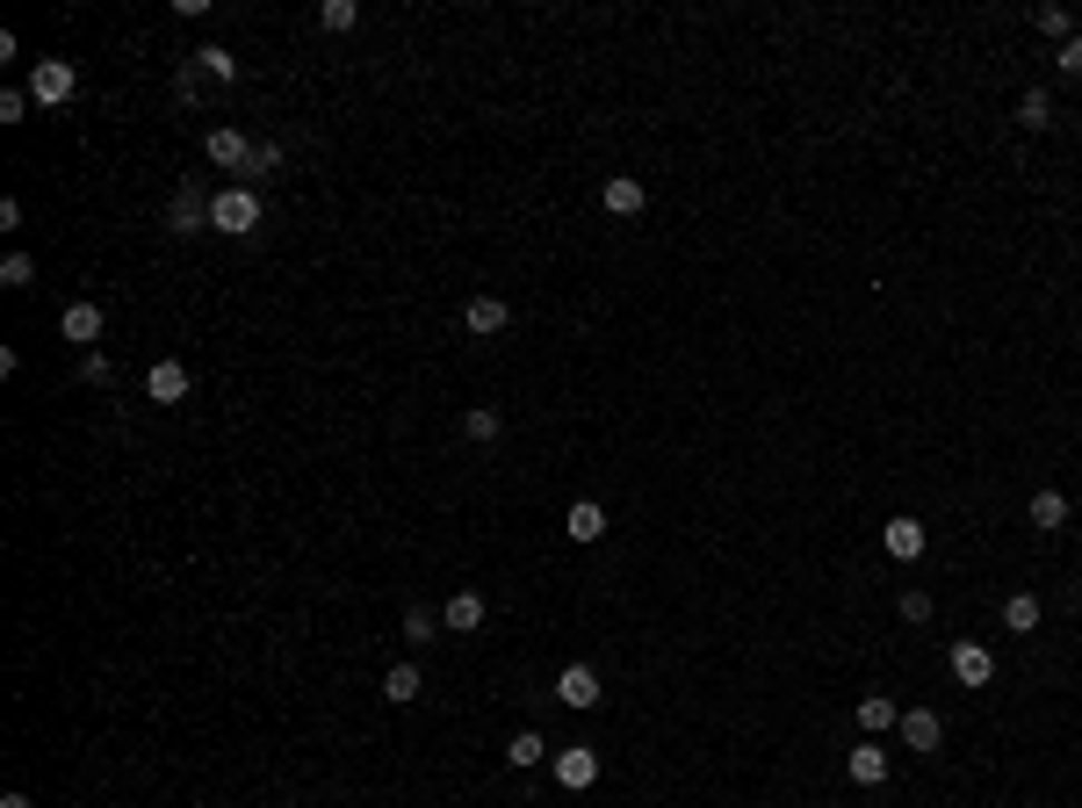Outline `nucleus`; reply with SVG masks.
I'll use <instances>...</instances> for the list:
<instances>
[{
	"label": "nucleus",
	"mask_w": 1082,
	"mask_h": 808,
	"mask_svg": "<svg viewBox=\"0 0 1082 808\" xmlns=\"http://www.w3.org/2000/svg\"><path fill=\"white\" fill-rule=\"evenodd\" d=\"M209 232H224V238H253V232H261V188H246V181L217 188V195H209Z\"/></svg>",
	"instance_id": "f257e3e1"
},
{
	"label": "nucleus",
	"mask_w": 1082,
	"mask_h": 808,
	"mask_svg": "<svg viewBox=\"0 0 1082 808\" xmlns=\"http://www.w3.org/2000/svg\"><path fill=\"white\" fill-rule=\"evenodd\" d=\"M72 87H80L72 58H37V66H29V101H37V109H58V101H72Z\"/></svg>",
	"instance_id": "f03ea898"
},
{
	"label": "nucleus",
	"mask_w": 1082,
	"mask_h": 808,
	"mask_svg": "<svg viewBox=\"0 0 1082 808\" xmlns=\"http://www.w3.org/2000/svg\"><path fill=\"white\" fill-rule=\"evenodd\" d=\"M548 772H556V787H571V795H585V787L600 780V751H585V743H563V751L548 758Z\"/></svg>",
	"instance_id": "7ed1b4c3"
},
{
	"label": "nucleus",
	"mask_w": 1082,
	"mask_h": 808,
	"mask_svg": "<svg viewBox=\"0 0 1082 808\" xmlns=\"http://www.w3.org/2000/svg\"><path fill=\"white\" fill-rule=\"evenodd\" d=\"M101 325H109V311H101V296H80V303H66V318H58V332H66L72 347H87V354H95Z\"/></svg>",
	"instance_id": "20e7f679"
},
{
	"label": "nucleus",
	"mask_w": 1082,
	"mask_h": 808,
	"mask_svg": "<svg viewBox=\"0 0 1082 808\" xmlns=\"http://www.w3.org/2000/svg\"><path fill=\"white\" fill-rule=\"evenodd\" d=\"M166 232H174V238H195V232H209V195L195 188V181H188V188L174 195V203H166Z\"/></svg>",
	"instance_id": "39448f33"
},
{
	"label": "nucleus",
	"mask_w": 1082,
	"mask_h": 808,
	"mask_svg": "<svg viewBox=\"0 0 1082 808\" xmlns=\"http://www.w3.org/2000/svg\"><path fill=\"white\" fill-rule=\"evenodd\" d=\"M946 664H953V679H959V685H967V693H982V685H988V679H996V658H988V650H982V643H967V635H959V643L946 650Z\"/></svg>",
	"instance_id": "423d86ee"
},
{
	"label": "nucleus",
	"mask_w": 1082,
	"mask_h": 808,
	"mask_svg": "<svg viewBox=\"0 0 1082 808\" xmlns=\"http://www.w3.org/2000/svg\"><path fill=\"white\" fill-rule=\"evenodd\" d=\"M188 383H195L188 361H152V369H145V398L152 405H181V398H188Z\"/></svg>",
	"instance_id": "0eeeda50"
},
{
	"label": "nucleus",
	"mask_w": 1082,
	"mask_h": 808,
	"mask_svg": "<svg viewBox=\"0 0 1082 808\" xmlns=\"http://www.w3.org/2000/svg\"><path fill=\"white\" fill-rule=\"evenodd\" d=\"M484 614H491V606H484V592H448V606H440V629H448V635H477Z\"/></svg>",
	"instance_id": "6e6552de"
},
{
	"label": "nucleus",
	"mask_w": 1082,
	"mask_h": 808,
	"mask_svg": "<svg viewBox=\"0 0 1082 808\" xmlns=\"http://www.w3.org/2000/svg\"><path fill=\"white\" fill-rule=\"evenodd\" d=\"M600 203L614 210V217H643L650 188H643V181H635V174H606V181H600Z\"/></svg>",
	"instance_id": "1a4fd4ad"
},
{
	"label": "nucleus",
	"mask_w": 1082,
	"mask_h": 808,
	"mask_svg": "<svg viewBox=\"0 0 1082 808\" xmlns=\"http://www.w3.org/2000/svg\"><path fill=\"white\" fill-rule=\"evenodd\" d=\"M556 700H563V708H600V672H592V664H563V672H556Z\"/></svg>",
	"instance_id": "9d476101"
},
{
	"label": "nucleus",
	"mask_w": 1082,
	"mask_h": 808,
	"mask_svg": "<svg viewBox=\"0 0 1082 808\" xmlns=\"http://www.w3.org/2000/svg\"><path fill=\"white\" fill-rule=\"evenodd\" d=\"M895 729H903V743H909V751H924V758L946 743V722H938L932 708H903V722H895Z\"/></svg>",
	"instance_id": "9b49d317"
},
{
	"label": "nucleus",
	"mask_w": 1082,
	"mask_h": 808,
	"mask_svg": "<svg viewBox=\"0 0 1082 808\" xmlns=\"http://www.w3.org/2000/svg\"><path fill=\"white\" fill-rule=\"evenodd\" d=\"M246 152H253V137H246V130H232V124H217V130L203 137V159H209V166H232V174L246 166Z\"/></svg>",
	"instance_id": "f8f14e48"
},
{
	"label": "nucleus",
	"mask_w": 1082,
	"mask_h": 808,
	"mask_svg": "<svg viewBox=\"0 0 1082 808\" xmlns=\"http://www.w3.org/2000/svg\"><path fill=\"white\" fill-rule=\"evenodd\" d=\"M924 542H932V535H924V520H909V513L880 527V548H888L895 563H917V556H924Z\"/></svg>",
	"instance_id": "ddd939ff"
},
{
	"label": "nucleus",
	"mask_w": 1082,
	"mask_h": 808,
	"mask_svg": "<svg viewBox=\"0 0 1082 808\" xmlns=\"http://www.w3.org/2000/svg\"><path fill=\"white\" fill-rule=\"evenodd\" d=\"M462 325H469V332H484V340H491V332H506V325H513V303H506V296H469Z\"/></svg>",
	"instance_id": "4468645a"
},
{
	"label": "nucleus",
	"mask_w": 1082,
	"mask_h": 808,
	"mask_svg": "<svg viewBox=\"0 0 1082 808\" xmlns=\"http://www.w3.org/2000/svg\"><path fill=\"white\" fill-rule=\"evenodd\" d=\"M845 772H851V787H880L888 780V751H880V743H851Z\"/></svg>",
	"instance_id": "2eb2a0df"
},
{
	"label": "nucleus",
	"mask_w": 1082,
	"mask_h": 808,
	"mask_svg": "<svg viewBox=\"0 0 1082 808\" xmlns=\"http://www.w3.org/2000/svg\"><path fill=\"white\" fill-rule=\"evenodd\" d=\"M563 535H571V542H600L606 535V506H600V498H577V506L563 513Z\"/></svg>",
	"instance_id": "dca6fc26"
},
{
	"label": "nucleus",
	"mask_w": 1082,
	"mask_h": 808,
	"mask_svg": "<svg viewBox=\"0 0 1082 808\" xmlns=\"http://www.w3.org/2000/svg\"><path fill=\"white\" fill-rule=\"evenodd\" d=\"M1025 520L1040 527V535H1061V527H1069V498H1061V491H1032Z\"/></svg>",
	"instance_id": "f3484780"
},
{
	"label": "nucleus",
	"mask_w": 1082,
	"mask_h": 808,
	"mask_svg": "<svg viewBox=\"0 0 1082 808\" xmlns=\"http://www.w3.org/2000/svg\"><path fill=\"white\" fill-rule=\"evenodd\" d=\"M188 66L203 72V80H217V87H232V80H238V58L224 51V43H203V51H188Z\"/></svg>",
	"instance_id": "a211bd4d"
},
{
	"label": "nucleus",
	"mask_w": 1082,
	"mask_h": 808,
	"mask_svg": "<svg viewBox=\"0 0 1082 808\" xmlns=\"http://www.w3.org/2000/svg\"><path fill=\"white\" fill-rule=\"evenodd\" d=\"M419 693H426L419 664H390V672H383V700H390V708H404V700H419Z\"/></svg>",
	"instance_id": "6ab92c4d"
},
{
	"label": "nucleus",
	"mask_w": 1082,
	"mask_h": 808,
	"mask_svg": "<svg viewBox=\"0 0 1082 808\" xmlns=\"http://www.w3.org/2000/svg\"><path fill=\"white\" fill-rule=\"evenodd\" d=\"M238 174H246V188H253V181H267V174H282V145H274V137H253V152H246V166H238Z\"/></svg>",
	"instance_id": "aec40b11"
},
{
	"label": "nucleus",
	"mask_w": 1082,
	"mask_h": 808,
	"mask_svg": "<svg viewBox=\"0 0 1082 808\" xmlns=\"http://www.w3.org/2000/svg\"><path fill=\"white\" fill-rule=\"evenodd\" d=\"M895 722H903V708H895L888 693H866L859 700V729H866V737H880V729H895Z\"/></svg>",
	"instance_id": "412c9836"
},
{
	"label": "nucleus",
	"mask_w": 1082,
	"mask_h": 808,
	"mask_svg": "<svg viewBox=\"0 0 1082 808\" xmlns=\"http://www.w3.org/2000/svg\"><path fill=\"white\" fill-rule=\"evenodd\" d=\"M1003 629L1032 635V629H1040V600H1032V592H1011V600H1003Z\"/></svg>",
	"instance_id": "4be33fe9"
},
{
	"label": "nucleus",
	"mask_w": 1082,
	"mask_h": 808,
	"mask_svg": "<svg viewBox=\"0 0 1082 808\" xmlns=\"http://www.w3.org/2000/svg\"><path fill=\"white\" fill-rule=\"evenodd\" d=\"M462 434L469 440H498V434H506V411H498V405H469L462 411Z\"/></svg>",
	"instance_id": "5701e85b"
},
{
	"label": "nucleus",
	"mask_w": 1082,
	"mask_h": 808,
	"mask_svg": "<svg viewBox=\"0 0 1082 808\" xmlns=\"http://www.w3.org/2000/svg\"><path fill=\"white\" fill-rule=\"evenodd\" d=\"M354 22H361L354 0H318V29H325V37H347Z\"/></svg>",
	"instance_id": "b1692460"
},
{
	"label": "nucleus",
	"mask_w": 1082,
	"mask_h": 808,
	"mask_svg": "<svg viewBox=\"0 0 1082 808\" xmlns=\"http://www.w3.org/2000/svg\"><path fill=\"white\" fill-rule=\"evenodd\" d=\"M1017 124H1025V130H1046V124H1054V95H1046V87H1025V101H1017Z\"/></svg>",
	"instance_id": "393cba45"
},
{
	"label": "nucleus",
	"mask_w": 1082,
	"mask_h": 808,
	"mask_svg": "<svg viewBox=\"0 0 1082 808\" xmlns=\"http://www.w3.org/2000/svg\"><path fill=\"white\" fill-rule=\"evenodd\" d=\"M404 643H440V606H404Z\"/></svg>",
	"instance_id": "a878e982"
},
{
	"label": "nucleus",
	"mask_w": 1082,
	"mask_h": 808,
	"mask_svg": "<svg viewBox=\"0 0 1082 808\" xmlns=\"http://www.w3.org/2000/svg\"><path fill=\"white\" fill-rule=\"evenodd\" d=\"M542 758H548V743L535 737V729H520V737L506 743V766H520V772H527V766H542Z\"/></svg>",
	"instance_id": "bb28decb"
},
{
	"label": "nucleus",
	"mask_w": 1082,
	"mask_h": 808,
	"mask_svg": "<svg viewBox=\"0 0 1082 808\" xmlns=\"http://www.w3.org/2000/svg\"><path fill=\"white\" fill-rule=\"evenodd\" d=\"M0 282H8V289H29V282H37V261H29V253H8V261H0Z\"/></svg>",
	"instance_id": "cd10ccee"
},
{
	"label": "nucleus",
	"mask_w": 1082,
	"mask_h": 808,
	"mask_svg": "<svg viewBox=\"0 0 1082 808\" xmlns=\"http://www.w3.org/2000/svg\"><path fill=\"white\" fill-rule=\"evenodd\" d=\"M895 614H903L909 629H917V621H932V592H917V585H909L903 600H895Z\"/></svg>",
	"instance_id": "c85d7f7f"
},
{
	"label": "nucleus",
	"mask_w": 1082,
	"mask_h": 808,
	"mask_svg": "<svg viewBox=\"0 0 1082 808\" xmlns=\"http://www.w3.org/2000/svg\"><path fill=\"white\" fill-rule=\"evenodd\" d=\"M29 109H37V101H29V87H8V95H0V124H22Z\"/></svg>",
	"instance_id": "c756f323"
},
{
	"label": "nucleus",
	"mask_w": 1082,
	"mask_h": 808,
	"mask_svg": "<svg viewBox=\"0 0 1082 808\" xmlns=\"http://www.w3.org/2000/svg\"><path fill=\"white\" fill-rule=\"evenodd\" d=\"M1054 72H1069V80H1082V29H1075V37H1069V43L1054 51Z\"/></svg>",
	"instance_id": "7c9ffc66"
},
{
	"label": "nucleus",
	"mask_w": 1082,
	"mask_h": 808,
	"mask_svg": "<svg viewBox=\"0 0 1082 808\" xmlns=\"http://www.w3.org/2000/svg\"><path fill=\"white\" fill-rule=\"evenodd\" d=\"M1040 29H1046V37H1061V43H1069V37H1075V14H1069V8H1040Z\"/></svg>",
	"instance_id": "2f4dec72"
},
{
	"label": "nucleus",
	"mask_w": 1082,
	"mask_h": 808,
	"mask_svg": "<svg viewBox=\"0 0 1082 808\" xmlns=\"http://www.w3.org/2000/svg\"><path fill=\"white\" fill-rule=\"evenodd\" d=\"M80 376H87V383H101V390H109V383H116V361H109V354H80Z\"/></svg>",
	"instance_id": "473e14b6"
},
{
	"label": "nucleus",
	"mask_w": 1082,
	"mask_h": 808,
	"mask_svg": "<svg viewBox=\"0 0 1082 808\" xmlns=\"http://www.w3.org/2000/svg\"><path fill=\"white\" fill-rule=\"evenodd\" d=\"M0 808H37V801H29V795H22V787H14V795H0Z\"/></svg>",
	"instance_id": "72a5a7b5"
}]
</instances>
